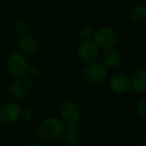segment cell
I'll use <instances>...</instances> for the list:
<instances>
[{
	"label": "cell",
	"mask_w": 146,
	"mask_h": 146,
	"mask_svg": "<svg viewBox=\"0 0 146 146\" xmlns=\"http://www.w3.org/2000/svg\"><path fill=\"white\" fill-rule=\"evenodd\" d=\"M108 86L113 93L124 94L130 89V79L127 74L115 72L108 78Z\"/></svg>",
	"instance_id": "obj_9"
},
{
	"label": "cell",
	"mask_w": 146,
	"mask_h": 146,
	"mask_svg": "<svg viewBox=\"0 0 146 146\" xmlns=\"http://www.w3.org/2000/svg\"><path fill=\"white\" fill-rule=\"evenodd\" d=\"M130 89L137 94H146V67L139 66L132 71L129 76Z\"/></svg>",
	"instance_id": "obj_10"
},
{
	"label": "cell",
	"mask_w": 146,
	"mask_h": 146,
	"mask_svg": "<svg viewBox=\"0 0 146 146\" xmlns=\"http://www.w3.org/2000/svg\"><path fill=\"white\" fill-rule=\"evenodd\" d=\"M22 108L16 102H7L0 107V121L6 125H13L21 118Z\"/></svg>",
	"instance_id": "obj_6"
},
{
	"label": "cell",
	"mask_w": 146,
	"mask_h": 146,
	"mask_svg": "<svg viewBox=\"0 0 146 146\" xmlns=\"http://www.w3.org/2000/svg\"><path fill=\"white\" fill-rule=\"evenodd\" d=\"M78 55L85 63L96 61L100 56V48L92 39L81 40L78 45Z\"/></svg>",
	"instance_id": "obj_7"
},
{
	"label": "cell",
	"mask_w": 146,
	"mask_h": 146,
	"mask_svg": "<svg viewBox=\"0 0 146 146\" xmlns=\"http://www.w3.org/2000/svg\"><path fill=\"white\" fill-rule=\"evenodd\" d=\"M83 132L81 129L78 127V125L75 126H68L65 128L62 138L64 139L68 145L76 146L79 145L83 141Z\"/></svg>",
	"instance_id": "obj_12"
},
{
	"label": "cell",
	"mask_w": 146,
	"mask_h": 146,
	"mask_svg": "<svg viewBox=\"0 0 146 146\" xmlns=\"http://www.w3.org/2000/svg\"><path fill=\"white\" fill-rule=\"evenodd\" d=\"M13 31L16 35H18L19 37L25 35L29 31L28 23L26 21H24V20H17L13 25Z\"/></svg>",
	"instance_id": "obj_15"
},
{
	"label": "cell",
	"mask_w": 146,
	"mask_h": 146,
	"mask_svg": "<svg viewBox=\"0 0 146 146\" xmlns=\"http://www.w3.org/2000/svg\"><path fill=\"white\" fill-rule=\"evenodd\" d=\"M27 146H41V145L38 144V143H31V144L27 145Z\"/></svg>",
	"instance_id": "obj_20"
},
{
	"label": "cell",
	"mask_w": 146,
	"mask_h": 146,
	"mask_svg": "<svg viewBox=\"0 0 146 146\" xmlns=\"http://www.w3.org/2000/svg\"><path fill=\"white\" fill-rule=\"evenodd\" d=\"M60 119L66 127L78 125L81 119V107L75 100H67L60 109Z\"/></svg>",
	"instance_id": "obj_5"
},
{
	"label": "cell",
	"mask_w": 146,
	"mask_h": 146,
	"mask_svg": "<svg viewBox=\"0 0 146 146\" xmlns=\"http://www.w3.org/2000/svg\"><path fill=\"white\" fill-rule=\"evenodd\" d=\"M17 45H18V49H19V52L27 57L33 56V55L36 54L39 48V44L37 39L29 33L20 36L19 39H18Z\"/></svg>",
	"instance_id": "obj_11"
},
{
	"label": "cell",
	"mask_w": 146,
	"mask_h": 146,
	"mask_svg": "<svg viewBox=\"0 0 146 146\" xmlns=\"http://www.w3.org/2000/svg\"><path fill=\"white\" fill-rule=\"evenodd\" d=\"M130 17L136 23L146 22V4H135L130 10Z\"/></svg>",
	"instance_id": "obj_14"
},
{
	"label": "cell",
	"mask_w": 146,
	"mask_h": 146,
	"mask_svg": "<svg viewBox=\"0 0 146 146\" xmlns=\"http://www.w3.org/2000/svg\"><path fill=\"white\" fill-rule=\"evenodd\" d=\"M33 111L31 109H22V112H21V120L25 121V122H29L33 119Z\"/></svg>",
	"instance_id": "obj_18"
},
{
	"label": "cell",
	"mask_w": 146,
	"mask_h": 146,
	"mask_svg": "<svg viewBox=\"0 0 146 146\" xmlns=\"http://www.w3.org/2000/svg\"><path fill=\"white\" fill-rule=\"evenodd\" d=\"M83 77L88 83L98 85L106 79L108 75V69L100 61H92L86 63L82 71Z\"/></svg>",
	"instance_id": "obj_4"
},
{
	"label": "cell",
	"mask_w": 146,
	"mask_h": 146,
	"mask_svg": "<svg viewBox=\"0 0 146 146\" xmlns=\"http://www.w3.org/2000/svg\"><path fill=\"white\" fill-rule=\"evenodd\" d=\"M40 68H39L37 65H31L29 67V70H28V77H32V78H36L40 75Z\"/></svg>",
	"instance_id": "obj_19"
},
{
	"label": "cell",
	"mask_w": 146,
	"mask_h": 146,
	"mask_svg": "<svg viewBox=\"0 0 146 146\" xmlns=\"http://www.w3.org/2000/svg\"><path fill=\"white\" fill-rule=\"evenodd\" d=\"M135 109H136V112L139 116L146 119V96L140 98V99L137 101Z\"/></svg>",
	"instance_id": "obj_17"
},
{
	"label": "cell",
	"mask_w": 146,
	"mask_h": 146,
	"mask_svg": "<svg viewBox=\"0 0 146 146\" xmlns=\"http://www.w3.org/2000/svg\"><path fill=\"white\" fill-rule=\"evenodd\" d=\"M92 40L98 45V48L102 49V50L114 49L119 42V38L116 31L108 26H102V27L96 29L94 32Z\"/></svg>",
	"instance_id": "obj_3"
},
{
	"label": "cell",
	"mask_w": 146,
	"mask_h": 146,
	"mask_svg": "<svg viewBox=\"0 0 146 146\" xmlns=\"http://www.w3.org/2000/svg\"><path fill=\"white\" fill-rule=\"evenodd\" d=\"M65 128V124L60 117L49 115L39 122L37 134L45 142H55L62 138Z\"/></svg>",
	"instance_id": "obj_1"
},
{
	"label": "cell",
	"mask_w": 146,
	"mask_h": 146,
	"mask_svg": "<svg viewBox=\"0 0 146 146\" xmlns=\"http://www.w3.org/2000/svg\"><path fill=\"white\" fill-rule=\"evenodd\" d=\"M33 89V84L29 77L14 78L10 85V94L16 99H23L27 97Z\"/></svg>",
	"instance_id": "obj_8"
},
{
	"label": "cell",
	"mask_w": 146,
	"mask_h": 146,
	"mask_svg": "<svg viewBox=\"0 0 146 146\" xmlns=\"http://www.w3.org/2000/svg\"><path fill=\"white\" fill-rule=\"evenodd\" d=\"M94 32V30L90 26H83L78 31V36L81 40H88V39H92Z\"/></svg>",
	"instance_id": "obj_16"
},
{
	"label": "cell",
	"mask_w": 146,
	"mask_h": 146,
	"mask_svg": "<svg viewBox=\"0 0 146 146\" xmlns=\"http://www.w3.org/2000/svg\"><path fill=\"white\" fill-rule=\"evenodd\" d=\"M5 66L8 73L13 78L28 77L30 62L28 57L19 51H15L8 55L5 61Z\"/></svg>",
	"instance_id": "obj_2"
},
{
	"label": "cell",
	"mask_w": 146,
	"mask_h": 146,
	"mask_svg": "<svg viewBox=\"0 0 146 146\" xmlns=\"http://www.w3.org/2000/svg\"><path fill=\"white\" fill-rule=\"evenodd\" d=\"M145 1H146V0H145Z\"/></svg>",
	"instance_id": "obj_22"
},
{
	"label": "cell",
	"mask_w": 146,
	"mask_h": 146,
	"mask_svg": "<svg viewBox=\"0 0 146 146\" xmlns=\"http://www.w3.org/2000/svg\"><path fill=\"white\" fill-rule=\"evenodd\" d=\"M120 61H121V55L115 48L104 50V54L102 56V63L108 69L116 67L120 63Z\"/></svg>",
	"instance_id": "obj_13"
},
{
	"label": "cell",
	"mask_w": 146,
	"mask_h": 146,
	"mask_svg": "<svg viewBox=\"0 0 146 146\" xmlns=\"http://www.w3.org/2000/svg\"><path fill=\"white\" fill-rule=\"evenodd\" d=\"M142 146H146V136L144 137V139L142 141Z\"/></svg>",
	"instance_id": "obj_21"
}]
</instances>
